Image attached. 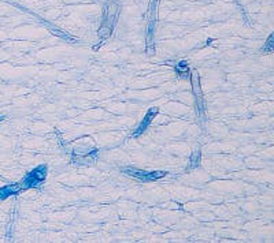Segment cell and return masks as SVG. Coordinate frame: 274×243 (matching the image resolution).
<instances>
[{
  "label": "cell",
  "mask_w": 274,
  "mask_h": 243,
  "mask_svg": "<svg viewBox=\"0 0 274 243\" xmlns=\"http://www.w3.org/2000/svg\"><path fill=\"white\" fill-rule=\"evenodd\" d=\"M45 176H47V165L41 164V165L36 167L33 171L26 173L23 180L21 182L22 190L30 189V187H38L45 180Z\"/></svg>",
  "instance_id": "1"
},
{
  "label": "cell",
  "mask_w": 274,
  "mask_h": 243,
  "mask_svg": "<svg viewBox=\"0 0 274 243\" xmlns=\"http://www.w3.org/2000/svg\"><path fill=\"white\" fill-rule=\"evenodd\" d=\"M123 172H126L127 175L133 176L136 179L143 180V182H152V180H158L160 178L166 176L167 172L163 171H155V172H147V171H140V169H136V168H123Z\"/></svg>",
  "instance_id": "2"
},
{
  "label": "cell",
  "mask_w": 274,
  "mask_h": 243,
  "mask_svg": "<svg viewBox=\"0 0 274 243\" xmlns=\"http://www.w3.org/2000/svg\"><path fill=\"white\" fill-rule=\"evenodd\" d=\"M158 112H159V109L158 108H149L148 109V112H147V115L144 116L143 122H141V123L139 124V127L132 133V137H139L140 134H143L144 131L148 128V126L151 124V122L154 120V117L158 115Z\"/></svg>",
  "instance_id": "3"
},
{
  "label": "cell",
  "mask_w": 274,
  "mask_h": 243,
  "mask_svg": "<svg viewBox=\"0 0 274 243\" xmlns=\"http://www.w3.org/2000/svg\"><path fill=\"white\" fill-rule=\"evenodd\" d=\"M19 191H22L21 183H14V185L3 186V187L0 189V201H3V199H6V198H8L10 195L18 194Z\"/></svg>",
  "instance_id": "4"
},
{
  "label": "cell",
  "mask_w": 274,
  "mask_h": 243,
  "mask_svg": "<svg viewBox=\"0 0 274 243\" xmlns=\"http://www.w3.org/2000/svg\"><path fill=\"white\" fill-rule=\"evenodd\" d=\"M189 163H190L189 169L196 168V167H199V165H200V152L196 150V152H193V153H192V156H190V159H189Z\"/></svg>",
  "instance_id": "5"
},
{
  "label": "cell",
  "mask_w": 274,
  "mask_h": 243,
  "mask_svg": "<svg viewBox=\"0 0 274 243\" xmlns=\"http://www.w3.org/2000/svg\"><path fill=\"white\" fill-rule=\"evenodd\" d=\"M176 71L178 75L185 77L188 74V63L186 62H180L178 64H176Z\"/></svg>",
  "instance_id": "6"
},
{
  "label": "cell",
  "mask_w": 274,
  "mask_h": 243,
  "mask_svg": "<svg viewBox=\"0 0 274 243\" xmlns=\"http://www.w3.org/2000/svg\"><path fill=\"white\" fill-rule=\"evenodd\" d=\"M3 119H4V116H0V122L3 120Z\"/></svg>",
  "instance_id": "7"
}]
</instances>
